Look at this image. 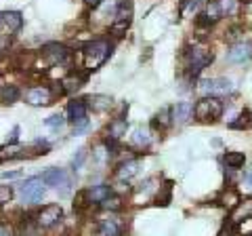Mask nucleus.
<instances>
[{
	"label": "nucleus",
	"mask_w": 252,
	"mask_h": 236,
	"mask_svg": "<svg viewBox=\"0 0 252 236\" xmlns=\"http://www.w3.org/2000/svg\"><path fill=\"white\" fill-rule=\"evenodd\" d=\"M112 53H114V42L109 38H94V40H89L86 44H82V57H84L86 72L99 70V66H103L112 57Z\"/></svg>",
	"instance_id": "f257e3e1"
},
{
	"label": "nucleus",
	"mask_w": 252,
	"mask_h": 236,
	"mask_svg": "<svg viewBox=\"0 0 252 236\" xmlns=\"http://www.w3.org/2000/svg\"><path fill=\"white\" fill-rule=\"evenodd\" d=\"M116 19H132V0H120L118 2Z\"/></svg>",
	"instance_id": "bb28decb"
},
{
	"label": "nucleus",
	"mask_w": 252,
	"mask_h": 236,
	"mask_svg": "<svg viewBox=\"0 0 252 236\" xmlns=\"http://www.w3.org/2000/svg\"><path fill=\"white\" fill-rule=\"evenodd\" d=\"M223 101H220L219 97H202L198 104L193 106V118L200 122H215L219 120L220 116H223Z\"/></svg>",
	"instance_id": "f03ea898"
},
{
	"label": "nucleus",
	"mask_w": 252,
	"mask_h": 236,
	"mask_svg": "<svg viewBox=\"0 0 252 236\" xmlns=\"http://www.w3.org/2000/svg\"><path fill=\"white\" fill-rule=\"evenodd\" d=\"M0 236H17V234H15V228L11 224L0 222Z\"/></svg>",
	"instance_id": "58836bf2"
},
{
	"label": "nucleus",
	"mask_w": 252,
	"mask_h": 236,
	"mask_svg": "<svg viewBox=\"0 0 252 236\" xmlns=\"http://www.w3.org/2000/svg\"><path fill=\"white\" fill-rule=\"evenodd\" d=\"M101 234L103 236H116V234H120V228H118V224L114 222V219H107V222L101 224Z\"/></svg>",
	"instance_id": "2f4dec72"
},
{
	"label": "nucleus",
	"mask_w": 252,
	"mask_h": 236,
	"mask_svg": "<svg viewBox=\"0 0 252 236\" xmlns=\"http://www.w3.org/2000/svg\"><path fill=\"white\" fill-rule=\"evenodd\" d=\"M6 28V32H21L23 15L19 11H4L0 13V28Z\"/></svg>",
	"instance_id": "f8f14e48"
},
{
	"label": "nucleus",
	"mask_w": 252,
	"mask_h": 236,
	"mask_svg": "<svg viewBox=\"0 0 252 236\" xmlns=\"http://www.w3.org/2000/svg\"><path fill=\"white\" fill-rule=\"evenodd\" d=\"M84 99H86V106H89L93 112H107V110L114 106V99L109 95H101V93H97V95H89Z\"/></svg>",
	"instance_id": "dca6fc26"
},
{
	"label": "nucleus",
	"mask_w": 252,
	"mask_h": 236,
	"mask_svg": "<svg viewBox=\"0 0 252 236\" xmlns=\"http://www.w3.org/2000/svg\"><path fill=\"white\" fill-rule=\"evenodd\" d=\"M84 2L89 4V6H93V9H97V6H99L101 2H103V0H84Z\"/></svg>",
	"instance_id": "37998d69"
},
{
	"label": "nucleus",
	"mask_w": 252,
	"mask_h": 236,
	"mask_svg": "<svg viewBox=\"0 0 252 236\" xmlns=\"http://www.w3.org/2000/svg\"><path fill=\"white\" fill-rule=\"evenodd\" d=\"M65 118H67L69 124H74V127L89 120V106H86V99H72L69 101Z\"/></svg>",
	"instance_id": "1a4fd4ad"
},
{
	"label": "nucleus",
	"mask_w": 252,
	"mask_h": 236,
	"mask_svg": "<svg viewBox=\"0 0 252 236\" xmlns=\"http://www.w3.org/2000/svg\"><path fill=\"white\" fill-rule=\"evenodd\" d=\"M89 127H91V122L86 120V122H80V124H76L74 127V135H82L84 131H89Z\"/></svg>",
	"instance_id": "ea45409f"
},
{
	"label": "nucleus",
	"mask_w": 252,
	"mask_h": 236,
	"mask_svg": "<svg viewBox=\"0 0 252 236\" xmlns=\"http://www.w3.org/2000/svg\"><path fill=\"white\" fill-rule=\"evenodd\" d=\"M99 207L103 209V211H112V213H118V211H122V209H124V202H122L120 196H114V194H112L109 198H105L103 202H101Z\"/></svg>",
	"instance_id": "a878e982"
},
{
	"label": "nucleus",
	"mask_w": 252,
	"mask_h": 236,
	"mask_svg": "<svg viewBox=\"0 0 252 236\" xmlns=\"http://www.w3.org/2000/svg\"><path fill=\"white\" fill-rule=\"evenodd\" d=\"M86 78H89V72H72L67 78H63L61 84H63V91H65V95H69V93H76L80 86H84Z\"/></svg>",
	"instance_id": "4468645a"
},
{
	"label": "nucleus",
	"mask_w": 252,
	"mask_h": 236,
	"mask_svg": "<svg viewBox=\"0 0 252 236\" xmlns=\"http://www.w3.org/2000/svg\"><path fill=\"white\" fill-rule=\"evenodd\" d=\"M0 177L2 179H17V177H21V173L19 171H4Z\"/></svg>",
	"instance_id": "79ce46f5"
},
{
	"label": "nucleus",
	"mask_w": 252,
	"mask_h": 236,
	"mask_svg": "<svg viewBox=\"0 0 252 236\" xmlns=\"http://www.w3.org/2000/svg\"><path fill=\"white\" fill-rule=\"evenodd\" d=\"M139 169H141V162H139L137 158H126V160H122V162L116 167V177L122 179V182H128L130 177L137 175Z\"/></svg>",
	"instance_id": "ddd939ff"
},
{
	"label": "nucleus",
	"mask_w": 252,
	"mask_h": 236,
	"mask_svg": "<svg viewBox=\"0 0 252 236\" xmlns=\"http://www.w3.org/2000/svg\"><path fill=\"white\" fill-rule=\"evenodd\" d=\"M170 116L175 124H187L193 118V104L191 101H177L170 108Z\"/></svg>",
	"instance_id": "9d476101"
},
{
	"label": "nucleus",
	"mask_w": 252,
	"mask_h": 236,
	"mask_svg": "<svg viewBox=\"0 0 252 236\" xmlns=\"http://www.w3.org/2000/svg\"><path fill=\"white\" fill-rule=\"evenodd\" d=\"M130 28V19H114V23L109 26V34L116 36V38H120L126 34V30Z\"/></svg>",
	"instance_id": "cd10ccee"
},
{
	"label": "nucleus",
	"mask_w": 252,
	"mask_h": 236,
	"mask_svg": "<svg viewBox=\"0 0 252 236\" xmlns=\"http://www.w3.org/2000/svg\"><path fill=\"white\" fill-rule=\"evenodd\" d=\"M132 144H135L137 148H147L149 144H152V133H149V129L137 127L135 133H132Z\"/></svg>",
	"instance_id": "b1692460"
},
{
	"label": "nucleus",
	"mask_w": 252,
	"mask_h": 236,
	"mask_svg": "<svg viewBox=\"0 0 252 236\" xmlns=\"http://www.w3.org/2000/svg\"><path fill=\"white\" fill-rule=\"evenodd\" d=\"M13 188L11 186H0V207L2 204H6V202H11L13 200Z\"/></svg>",
	"instance_id": "72a5a7b5"
},
{
	"label": "nucleus",
	"mask_w": 252,
	"mask_h": 236,
	"mask_svg": "<svg viewBox=\"0 0 252 236\" xmlns=\"http://www.w3.org/2000/svg\"><path fill=\"white\" fill-rule=\"evenodd\" d=\"M248 217H252V198L242 200L238 207L233 209V213H231V217H229V222H231L233 226H240L244 219H248Z\"/></svg>",
	"instance_id": "f3484780"
},
{
	"label": "nucleus",
	"mask_w": 252,
	"mask_h": 236,
	"mask_svg": "<svg viewBox=\"0 0 252 236\" xmlns=\"http://www.w3.org/2000/svg\"><path fill=\"white\" fill-rule=\"evenodd\" d=\"M198 6H200V0H181V11H185V9L195 11Z\"/></svg>",
	"instance_id": "4c0bfd02"
},
{
	"label": "nucleus",
	"mask_w": 252,
	"mask_h": 236,
	"mask_svg": "<svg viewBox=\"0 0 252 236\" xmlns=\"http://www.w3.org/2000/svg\"><path fill=\"white\" fill-rule=\"evenodd\" d=\"M19 196L26 204H38L44 196V182L40 175L28 177L26 182L19 184Z\"/></svg>",
	"instance_id": "7ed1b4c3"
},
{
	"label": "nucleus",
	"mask_w": 252,
	"mask_h": 236,
	"mask_svg": "<svg viewBox=\"0 0 252 236\" xmlns=\"http://www.w3.org/2000/svg\"><path fill=\"white\" fill-rule=\"evenodd\" d=\"M250 120H252L250 110H244V112L238 118H235V120L229 122V129H248L250 127Z\"/></svg>",
	"instance_id": "c85d7f7f"
},
{
	"label": "nucleus",
	"mask_w": 252,
	"mask_h": 236,
	"mask_svg": "<svg viewBox=\"0 0 252 236\" xmlns=\"http://www.w3.org/2000/svg\"><path fill=\"white\" fill-rule=\"evenodd\" d=\"M244 182H246V184L252 188V171H250V173H246V175H244Z\"/></svg>",
	"instance_id": "c03bdc74"
},
{
	"label": "nucleus",
	"mask_w": 252,
	"mask_h": 236,
	"mask_svg": "<svg viewBox=\"0 0 252 236\" xmlns=\"http://www.w3.org/2000/svg\"><path fill=\"white\" fill-rule=\"evenodd\" d=\"M250 49H252V42H250Z\"/></svg>",
	"instance_id": "49530a36"
},
{
	"label": "nucleus",
	"mask_w": 252,
	"mask_h": 236,
	"mask_svg": "<svg viewBox=\"0 0 252 236\" xmlns=\"http://www.w3.org/2000/svg\"><path fill=\"white\" fill-rule=\"evenodd\" d=\"M219 202L223 204V207H227V209H235V207H238V204L242 202V196H240V192L235 190V188L227 186L225 190H223V194H220Z\"/></svg>",
	"instance_id": "aec40b11"
},
{
	"label": "nucleus",
	"mask_w": 252,
	"mask_h": 236,
	"mask_svg": "<svg viewBox=\"0 0 252 236\" xmlns=\"http://www.w3.org/2000/svg\"><path fill=\"white\" fill-rule=\"evenodd\" d=\"M219 2H220V11H223V17H225V15L235 13V2H233V0H219Z\"/></svg>",
	"instance_id": "c9c22d12"
},
{
	"label": "nucleus",
	"mask_w": 252,
	"mask_h": 236,
	"mask_svg": "<svg viewBox=\"0 0 252 236\" xmlns=\"http://www.w3.org/2000/svg\"><path fill=\"white\" fill-rule=\"evenodd\" d=\"M215 23H217V21H212L206 13H200L198 17H195V28H200V30H210L212 26H215Z\"/></svg>",
	"instance_id": "473e14b6"
},
{
	"label": "nucleus",
	"mask_w": 252,
	"mask_h": 236,
	"mask_svg": "<svg viewBox=\"0 0 252 236\" xmlns=\"http://www.w3.org/2000/svg\"><path fill=\"white\" fill-rule=\"evenodd\" d=\"M252 59V49L250 42H235L231 44V49L227 51V61L229 64H244V61Z\"/></svg>",
	"instance_id": "9b49d317"
},
{
	"label": "nucleus",
	"mask_w": 252,
	"mask_h": 236,
	"mask_svg": "<svg viewBox=\"0 0 252 236\" xmlns=\"http://www.w3.org/2000/svg\"><path fill=\"white\" fill-rule=\"evenodd\" d=\"M172 124V116H170V108H164L160 110L154 118H152V129L156 131H166Z\"/></svg>",
	"instance_id": "412c9836"
},
{
	"label": "nucleus",
	"mask_w": 252,
	"mask_h": 236,
	"mask_svg": "<svg viewBox=\"0 0 252 236\" xmlns=\"http://www.w3.org/2000/svg\"><path fill=\"white\" fill-rule=\"evenodd\" d=\"M200 91L204 97H219V95H229L233 91V82L229 78H210V80H202Z\"/></svg>",
	"instance_id": "0eeeda50"
},
{
	"label": "nucleus",
	"mask_w": 252,
	"mask_h": 236,
	"mask_svg": "<svg viewBox=\"0 0 252 236\" xmlns=\"http://www.w3.org/2000/svg\"><path fill=\"white\" fill-rule=\"evenodd\" d=\"M42 182L44 186H51L55 188L61 196H67L69 190H72V179H69V175L63 169H57V167H51V169H46L42 173Z\"/></svg>",
	"instance_id": "20e7f679"
},
{
	"label": "nucleus",
	"mask_w": 252,
	"mask_h": 236,
	"mask_svg": "<svg viewBox=\"0 0 252 236\" xmlns=\"http://www.w3.org/2000/svg\"><path fill=\"white\" fill-rule=\"evenodd\" d=\"M19 133H21V127H19V124H15V127L11 129V133L6 135V144H17V141H19Z\"/></svg>",
	"instance_id": "e433bc0d"
},
{
	"label": "nucleus",
	"mask_w": 252,
	"mask_h": 236,
	"mask_svg": "<svg viewBox=\"0 0 252 236\" xmlns=\"http://www.w3.org/2000/svg\"><path fill=\"white\" fill-rule=\"evenodd\" d=\"M36 224L40 228H55L63 219V209L61 204H46V207L38 209L34 213Z\"/></svg>",
	"instance_id": "423d86ee"
},
{
	"label": "nucleus",
	"mask_w": 252,
	"mask_h": 236,
	"mask_svg": "<svg viewBox=\"0 0 252 236\" xmlns=\"http://www.w3.org/2000/svg\"><path fill=\"white\" fill-rule=\"evenodd\" d=\"M65 122H67V118L63 114H53V116H49L44 120V127H49L53 131H59V129H63V124H65Z\"/></svg>",
	"instance_id": "c756f323"
},
{
	"label": "nucleus",
	"mask_w": 252,
	"mask_h": 236,
	"mask_svg": "<svg viewBox=\"0 0 252 236\" xmlns=\"http://www.w3.org/2000/svg\"><path fill=\"white\" fill-rule=\"evenodd\" d=\"M84 160H86V150L82 148V150H78L76 154H74V158H72V169L74 171H78V169H82V164H84Z\"/></svg>",
	"instance_id": "f704fd0d"
},
{
	"label": "nucleus",
	"mask_w": 252,
	"mask_h": 236,
	"mask_svg": "<svg viewBox=\"0 0 252 236\" xmlns=\"http://www.w3.org/2000/svg\"><path fill=\"white\" fill-rule=\"evenodd\" d=\"M21 95H23V91L19 89L17 84H4L2 89H0V101H2L4 106L17 104V101L21 99Z\"/></svg>",
	"instance_id": "a211bd4d"
},
{
	"label": "nucleus",
	"mask_w": 252,
	"mask_h": 236,
	"mask_svg": "<svg viewBox=\"0 0 252 236\" xmlns=\"http://www.w3.org/2000/svg\"><path fill=\"white\" fill-rule=\"evenodd\" d=\"M89 194H91L93 204H101L105 198H109V196L114 194V190H112V186H107V184H97V186L89 188Z\"/></svg>",
	"instance_id": "6ab92c4d"
},
{
	"label": "nucleus",
	"mask_w": 252,
	"mask_h": 236,
	"mask_svg": "<svg viewBox=\"0 0 252 236\" xmlns=\"http://www.w3.org/2000/svg\"><path fill=\"white\" fill-rule=\"evenodd\" d=\"M223 162L227 164L229 171H238L244 167V162H246V154L244 152H225Z\"/></svg>",
	"instance_id": "4be33fe9"
},
{
	"label": "nucleus",
	"mask_w": 252,
	"mask_h": 236,
	"mask_svg": "<svg viewBox=\"0 0 252 236\" xmlns=\"http://www.w3.org/2000/svg\"><path fill=\"white\" fill-rule=\"evenodd\" d=\"M240 32H242V28L240 26H235V28H229V30H227V38H231V40H233V38H238L240 36Z\"/></svg>",
	"instance_id": "a19ab883"
},
{
	"label": "nucleus",
	"mask_w": 252,
	"mask_h": 236,
	"mask_svg": "<svg viewBox=\"0 0 252 236\" xmlns=\"http://www.w3.org/2000/svg\"><path fill=\"white\" fill-rule=\"evenodd\" d=\"M89 207H93L89 188H84V190H78L76 192V198H74V211H76V213H84Z\"/></svg>",
	"instance_id": "5701e85b"
},
{
	"label": "nucleus",
	"mask_w": 252,
	"mask_h": 236,
	"mask_svg": "<svg viewBox=\"0 0 252 236\" xmlns=\"http://www.w3.org/2000/svg\"><path fill=\"white\" fill-rule=\"evenodd\" d=\"M170 202H172V184L166 182L160 188V192L156 194V204L158 207H168Z\"/></svg>",
	"instance_id": "393cba45"
},
{
	"label": "nucleus",
	"mask_w": 252,
	"mask_h": 236,
	"mask_svg": "<svg viewBox=\"0 0 252 236\" xmlns=\"http://www.w3.org/2000/svg\"><path fill=\"white\" fill-rule=\"evenodd\" d=\"M42 57L49 66H59V64H65V61L72 57V49L61 42H49L42 46Z\"/></svg>",
	"instance_id": "39448f33"
},
{
	"label": "nucleus",
	"mask_w": 252,
	"mask_h": 236,
	"mask_svg": "<svg viewBox=\"0 0 252 236\" xmlns=\"http://www.w3.org/2000/svg\"><path fill=\"white\" fill-rule=\"evenodd\" d=\"M126 131H128V120L122 118V116H118V118H114V120H109V124H107V137L109 139L120 141L126 135Z\"/></svg>",
	"instance_id": "2eb2a0df"
},
{
	"label": "nucleus",
	"mask_w": 252,
	"mask_h": 236,
	"mask_svg": "<svg viewBox=\"0 0 252 236\" xmlns=\"http://www.w3.org/2000/svg\"><path fill=\"white\" fill-rule=\"evenodd\" d=\"M242 2H246V4H248V2H252V0H242Z\"/></svg>",
	"instance_id": "a18cd8bd"
},
{
	"label": "nucleus",
	"mask_w": 252,
	"mask_h": 236,
	"mask_svg": "<svg viewBox=\"0 0 252 236\" xmlns=\"http://www.w3.org/2000/svg\"><path fill=\"white\" fill-rule=\"evenodd\" d=\"M206 15L212 21H219L220 17H223V11H220V2H219V0H210L208 6H206Z\"/></svg>",
	"instance_id": "7c9ffc66"
},
{
	"label": "nucleus",
	"mask_w": 252,
	"mask_h": 236,
	"mask_svg": "<svg viewBox=\"0 0 252 236\" xmlns=\"http://www.w3.org/2000/svg\"><path fill=\"white\" fill-rule=\"evenodd\" d=\"M53 91L49 84H38L26 91V101L30 106H49L53 101Z\"/></svg>",
	"instance_id": "6e6552de"
}]
</instances>
